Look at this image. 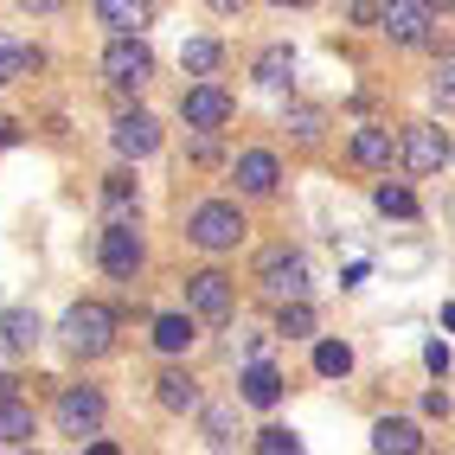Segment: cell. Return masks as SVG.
I'll return each instance as SVG.
<instances>
[{
	"mask_svg": "<svg viewBox=\"0 0 455 455\" xmlns=\"http://www.w3.org/2000/svg\"><path fill=\"white\" fill-rule=\"evenodd\" d=\"M372 205L385 212V219H417V193H411V187H391V180L372 193Z\"/></svg>",
	"mask_w": 455,
	"mask_h": 455,
	"instance_id": "cell-25",
	"label": "cell"
},
{
	"mask_svg": "<svg viewBox=\"0 0 455 455\" xmlns=\"http://www.w3.org/2000/svg\"><path fill=\"white\" fill-rule=\"evenodd\" d=\"M155 398H161V411L180 417V411H199V385H193L187 372H161V379H155Z\"/></svg>",
	"mask_w": 455,
	"mask_h": 455,
	"instance_id": "cell-17",
	"label": "cell"
},
{
	"mask_svg": "<svg viewBox=\"0 0 455 455\" xmlns=\"http://www.w3.org/2000/svg\"><path fill=\"white\" fill-rule=\"evenodd\" d=\"M212 7H219V13H237V7H244V0H212Z\"/></svg>",
	"mask_w": 455,
	"mask_h": 455,
	"instance_id": "cell-36",
	"label": "cell"
},
{
	"mask_svg": "<svg viewBox=\"0 0 455 455\" xmlns=\"http://www.w3.org/2000/svg\"><path fill=\"white\" fill-rule=\"evenodd\" d=\"M103 77H109L116 90H141L148 77H155V52L141 45V33H123V39L103 52Z\"/></svg>",
	"mask_w": 455,
	"mask_h": 455,
	"instance_id": "cell-3",
	"label": "cell"
},
{
	"mask_svg": "<svg viewBox=\"0 0 455 455\" xmlns=\"http://www.w3.org/2000/svg\"><path fill=\"white\" fill-rule=\"evenodd\" d=\"M237 187L269 199L276 193V155H263V148H251V155H237Z\"/></svg>",
	"mask_w": 455,
	"mask_h": 455,
	"instance_id": "cell-12",
	"label": "cell"
},
{
	"mask_svg": "<svg viewBox=\"0 0 455 455\" xmlns=\"http://www.w3.org/2000/svg\"><path fill=\"white\" fill-rule=\"evenodd\" d=\"M289 77H295V58H289L283 45H269V52L257 58V84H263V90H283Z\"/></svg>",
	"mask_w": 455,
	"mask_h": 455,
	"instance_id": "cell-22",
	"label": "cell"
},
{
	"mask_svg": "<svg viewBox=\"0 0 455 455\" xmlns=\"http://www.w3.org/2000/svg\"><path fill=\"white\" fill-rule=\"evenodd\" d=\"M231 97L219 84H199V90H187V97H180V116H187V129H225L231 123Z\"/></svg>",
	"mask_w": 455,
	"mask_h": 455,
	"instance_id": "cell-6",
	"label": "cell"
},
{
	"mask_svg": "<svg viewBox=\"0 0 455 455\" xmlns=\"http://www.w3.org/2000/svg\"><path fill=\"white\" fill-rule=\"evenodd\" d=\"M0 398H13V379H7V372H0Z\"/></svg>",
	"mask_w": 455,
	"mask_h": 455,
	"instance_id": "cell-37",
	"label": "cell"
},
{
	"mask_svg": "<svg viewBox=\"0 0 455 455\" xmlns=\"http://www.w3.org/2000/svg\"><path fill=\"white\" fill-rule=\"evenodd\" d=\"M97 257H103V269H109L116 283H135V269H141V237H135V225H109Z\"/></svg>",
	"mask_w": 455,
	"mask_h": 455,
	"instance_id": "cell-8",
	"label": "cell"
},
{
	"mask_svg": "<svg viewBox=\"0 0 455 455\" xmlns=\"http://www.w3.org/2000/svg\"><path fill=\"white\" fill-rule=\"evenodd\" d=\"M430 97H436V109H455V65H443V71H436Z\"/></svg>",
	"mask_w": 455,
	"mask_h": 455,
	"instance_id": "cell-28",
	"label": "cell"
},
{
	"mask_svg": "<svg viewBox=\"0 0 455 455\" xmlns=\"http://www.w3.org/2000/svg\"><path fill=\"white\" fill-rule=\"evenodd\" d=\"M398 161H404L411 173H436L443 161H455V148L443 141V129H404V141H398Z\"/></svg>",
	"mask_w": 455,
	"mask_h": 455,
	"instance_id": "cell-7",
	"label": "cell"
},
{
	"mask_svg": "<svg viewBox=\"0 0 455 455\" xmlns=\"http://www.w3.org/2000/svg\"><path fill=\"white\" fill-rule=\"evenodd\" d=\"M372 449H379V455H417L423 436H417V423H411V417H385L379 430H372Z\"/></svg>",
	"mask_w": 455,
	"mask_h": 455,
	"instance_id": "cell-14",
	"label": "cell"
},
{
	"mask_svg": "<svg viewBox=\"0 0 455 455\" xmlns=\"http://www.w3.org/2000/svg\"><path fill=\"white\" fill-rule=\"evenodd\" d=\"M269 7H308V0H269Z\"/></svg>",
	"mask_w": 455,
	"mask_h": 455,
	"instance_id": "cell-39",
	"label": "cell"
},
{
	"mask_svg": "<svg viewBox=\"0 0 455 455\" xmlns=\"http://www.w3.org/2000/svg\"><path fill=\"white\" fill-rule=\"evenodd\" d=\"M237 347H244V359H263V347H269V333H263V327H251V333H244V340H237Z\"/></svg>",
	"mask_w": 455,
	"mask_h": 455,
	"instance_id": "cell-33",
	"label": "cell"
},
{
	"mask_svg": "<svg viewBox=\"0 0 455 455\" xmlns=\"http://www.w3.org/2000/svg\"><path fill=\"white\" fill-rule=\"evenodd\" d=\"M97 20L109 26L116 39H123V33H141V26H148V0H97Z\"/></svg>",
	"mask_w": 455,
	"mask_h": 455,
	"instance_id": "cell-16",
	"label": "cell"
},
{
	"mask_svg": "<svg viewBox=\"0 0 455 455\" xmlns=\"http://www.w3.org/2000/svg\"><path fill=\"white\" fill-rule=\"evenodd\" d=\"M97 423H103V391L97 385H71V391H58V430L65 436H97Z\"/></svg>",
	"mask_w": 455,
	"mask_h": 455,
	"instance_id": "cell-4",
	"label": "cell"
},
{
	"mask_svg": "<svg viewBox=\"0 0 455 455\" xmlns=\"http://www.w3.org/2000/svg\"><path fill=\"white\" fill-rule=\"evenodd\" d=\"M129 193H135V180H129V173H109V187H103V199H109L116 212L129 205Z\"/></svg>",
	"mask_w": 455,
	"mask_h": 455,
	"instance_id": "cell-30",
	"label": "cell"
},
{
	"mask_svg": "<svg viewBox=\"0 0 455 455\" xmlns=\"http://www.w3.org/2000/svg\"><path fill=\"white\" fill-rule=\"evenodd\" d=\"M449 7H455V0H430V13H449Z\"/></svg>",
	"mask_w": 455,
	"mask_h": 455,
	"instance_id": "cell-38",
	"label": "cell"
},
{
	"mask_svg": "<svg viewBox=\"0 0 455 455\" xmlns=\"http://www.w3.org/2000/svg\"><path fill=\"white\" fill-rule=\"evenodd\" d=\"M205 443H212V449H225V443H231V417H225V411H212V417H205Z\"/></svg>",
	"mask_w": 455,
	"mask_h": 455,
	"instance_id": "cell-31",
	"label": "cell"
},
{
	"mask_svg": "<svg viewBox=\"0 0 455 455\" xmlns=\"http://www.w3.org/2000/svg\"><path fill=\"white\" fill-rule=\"evenodd\" d=\"M237 385H244V404H257V411H269V404L283 398V372L263 366V359H251V372L237 379Z\"/></svg>",
	"mask_w": 455,
	"mask_h": 455,
	"instance_id": "cell-15",
	"label": "cell"
},
{
	"mask_svg": "<svg viewBox=\"0 0 455 455\" xmlns=\"http://www.w3.org/2000/svg\"><path fill=\"white\" fill-rule=\"evenodd\" d=\"M187 301H193L199 321H225L231 315V283L219 269H199V276H187Z\"/></svg>",
	"mask_w": 455,
	"mask_h": 455,
	"instance_id": "cell-10",
	"label": "cell"
},
{
	"mask_svg": "<svg viewBox=\"0 0 455 455\" xmlns=\"http://www.w3.org/2000/svg\"><path fill=\"white\" fill-rule=\"evenodd\" d=\"M187 237H193L199 251H237V237H244V212L225 205V199H205V205L193 212Z\"/></svg>",
	"mask_w": 455,
	"mask_h": 455,
	"instance_id": "cell-2",
	"label": "cell"
},
{
	"mask_svg": "<svg viewBox=\"0 0 455 455\" xmlns=\"http://www.w3.org/2000/svg\"><path fill=\"white\" fill-rule=\"evenodd\" d=\"M219 39H187V52H180V65H187L193 77H205V71H219Z\"/></svg>",
	"mask_w": 455,
	"mask_h": 455,
	"instance_id": "cell-26",
	"label": "cell"
},
{
	"mask_svg": "<svg viewBox=\"0 0 455 455\" xmlns=\"http://www.w3.org/2000/svg\"><path fill=\"white\" fill-rule=\"evenodd\" d=\"M26 71H39V52L20 39H0V84H20Z\"/></svg>",
	"mask_w": 455,
	"mask_h": 455,
	"instance_id": "cell-20",
	"label": "cell"
},
{
	"mask_svg": "<svg viewBox=\"0 0 455 455\" xmlns=\"http://www.w3.org/2000/svg\"><path fill=\"white\" fill-rule=\"evenodd\" d=\"M385 33L398 45H430V0H391L385 7Z\"/></svg>",
	"mask_w": 455,
	"mask_h": 455,
	"instance_id": "cell-9",
	"label": "cell"
},
{
	"mask_svg": "<svg viewBox=\"0 0 455 455\" xmlns=\"http://www.w3.org/2000/svg\"><path fill=\"white\" fill-rule=\"evenodd\" d=\"M20 7H26V13H58L65 0H20Z\"/></svg>",
	"mask_w": 455,
	"mask_h": 455,
	"instance_id": "cell-34",
	"label": "cell"
},
{
	"mask_svg": "<svg viewBox=\"0 0 455 455\" xmlns=\"http://www.w3.org/2000/svg\"><path fill=\"white\" fill-rule=\"evenodd\" d=\"M391 155H398L391 129H359V135H353V161H359V167H391Z\"/></svg>",
	"mask_w": 455,
	"mask_h": 455,
	"instance_id": "cell-18",
	"label": "cell"
},
{
	"mask_svg": "<svg viewBox=\"0 0 455 455\" xmlns=\"http://www.w3.org/2000/svg\"><path fill=\"white\" fill-rule=\"evenodd\" d=\"M276 333H283V340H308V333H315V308H308V295H301V301H283Z\"/></svg>",
	"mask_w": 455,
	"mask_h": 455,
	"instance_id": "cell-21",
	"label": "cell"
},
{
	"mask_svg": "<svg viewBox=\"0 0 455 455\" xmlns=\"http://www.w3.org/2000/svg\"><path fill=\"white\" fill-rule=\"evenodd\" d=\"M0 443H7V449L33 443V411H26L20 398H0Z\"/></svg>",
	"mask_w": 455,
	"mask_h": 455,
	"instance_id": "cell-19",
	"label": "cell"
},
{
	"mask_svg": "<svg viewBox=\"0 0 455 455\" xmlns=\"http://www.w3.org/2000/svg\"><path fill=\"white\" fill-rule=\"evenodd\" d=\"M39 315L33 308H7V315H0V347H7V353H33L39 347Z\"/></svg>",
	"mask_w": 455,
	"mask_h": 455,
	"instance_id": "cell-13",
	"label": "cell"
},
{
	"mask_svg": "<svg viewBox=\"0 0 455 455\" xmlns=\"http://www.w3.org/2000/svg\"><path fill=\"white\" fill-rule=\"evenodd\" d=\"M161 148V129H155V116H116V155H129V161H141V155H155Z\"/></svg>",
	"mask_w": 455,
	"mask_h": 455,
	"instance_id": "cell-11",
	"label": "cell"
},
{
	"mask_svg": "<svg viewBox=\"0 0 455 455\" xmlns=\"http://www.w3.org/2000/svg\"><path fill=\"white\" fill-rule=\"evenodd\" d=\"M423 366H430V372H449V347L430 340V347H423Z\"/></svg>",
	"mask_w": 455,
	"mask_h": 455,
	"instance_id": "cell-32",
	"label": "cell"
},
{
	"mask_svg": "<svg viewBox=\"0 0 455 455\" xmlns=\"http://www.w3.org/2000/svg\"><path fill=\"white\" fill-rule=\"evenodd\" d=\"M301 436L295 430H257V455H295Z\"/></svg>",
	"mask_w": 455,
	"mask_h": 455,
	"instance_id": "cell-27",
	"label": "cell"
},
{
	"mask_svg": "<svg viewBox=\"0 0 455 455\" xmlns=\"http://www.w3.org/2000/svg\"><path fill=\"white\" fill-rule=\"evenodd\" d=\"M257 283L276 295V301H301V295H308V263H301L295 251H269L257 263Z\"/></svg>",
	"mask_w": 455,
	"mask_h": 455,
	"instance_id": "cell-5",
	"label": "cell"
},
{
	"mask_svg": "<svg viewBox=\"0 0 455 455\" xmlns=\"http://www.w3.org/2000/svg\"><path fill=\"white\" fill-rule=\"evenodd\" d=\"M58 333H65V347H71L77 359H103V353H109V340H116V315L103 308V301H77Z\"/></svg>",
	"mask_w": 455,
	"mask_h": 455,
	"instance_id": "cell-1",
	"label": "cell"
},
{
	"mask_svg": "<svg viewBox=\"0 0 455 455\" xmlns=\"http://www.w3.org/2000/svg\"><path fill=\"white\" fill-rule=\"evenodd\" d=\"M20 141V123H0V148H13Z\"/></svg>",
	"mask_w": 455,
	"mask_h": 455,
	"instance_id": "cell-35",
	"label": "cell"
},
{
	"mask_svg": "<svg viewBox=\"0 0 455 455\" xmlns=\"http://www.w3.org/2000/svg\"><path fill=\"white\" fill-rule=\"evenodd\" d=\"M155 347H161V353H187V347H193V321H187V315H161V321H155Z\"/></svg>",
	"mask_w": 455,
	"mask_h": 455,
	"instance_id": "cell-23",
	"label": "cell"
},
{
	"mask_svg": "<svg viewBox=\"0 0 455 455\" xmlns=\"http://www.w3.org/2000/svg\"><path fill=\"white\" fill-rule=\"evenodd\" d=\"M315 372H321V379H347V372H353V347H347V340H321V347H315Z\"/></svg>",
	"mask_w": 455,
	"mask_h": 455,
	"instance_id": "cell-24",
	"label": "cell"
},
{
	"mask_svg": "<svg viewBox=\"0 0 455 455\" xmlns=\"http://www.w3.org/2000/svg\"><path fill=\"white\" fill-rule=\"evenodd\" d=\"M289 129H295L301 141H315V135H321V109H295V116H289Z\"/></svg>",
	"mask_w": 455,
	"mask_h": 455,
	"instance_id": "cell-29",
	"label": "cell"
}]
</instances>
